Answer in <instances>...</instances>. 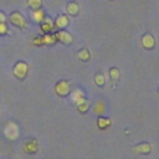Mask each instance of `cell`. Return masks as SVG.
I'll return each mask as SVG.
<instances>
[{
  "instance_id": "obj_17",
  "label": "cell",
  "mask_w": 159,
  "mask_h": 159,
  "mask_svg": "<svg viewBox=\"0 0 159 159\" xmlns=\"http://www.w3.org/2000/svg\"><path fill=\"white\" fill-rule=\"evenodd\" d=\"M42 41H43V45H53L57 42L55 35L51 32V34H43L42 36Z\"/></svg>"
},
{
  "instance_id": "obj_11",
  "label": "cell",
  "mask_w": 159,
  "mask_h": 159,
  "mask_svg": "<svg viewBox=\"0 0 159 159\" xmlns=\"http://www.w3.org/2000/svg\"><path fill=\"white\" fill-rule=\"evenodd\" d=\"M70 96H71L72 102H73L75 104H78L80 102H82V101L86 99V97H84V92H83L81 88H75L73 91H71Z\"/></svg>"
},
{
  "instance_id": "obj_16",
  "label": "cell",
  "mask_w": 159,
  "mask_h": 159,
  "mask_svg": "<svg viewBox=\"0 0 159 159\" xmlns=\"http://www.w3.org/2000/svg\"><path fill=\"white\" fill-rule=\"evenodd\" d=\"M77 57H78V60H81L83 62H87L91 58V53H89V51L87 48H82V50H80L77 52Z\"/></svg>"
},
{
  "instance_id": "obj_23",
  "label": "cell",
  "mask_w": 159,
  "mask_h": 159,
  "mask_svg": "<svg viewBox=\"0 0 159 159\" xmlns=\"http://www.w3.org/2000/svg\"><path fill=\"white\" fill-rule=\"evenodd\" d=\"M7 32L6 22H0V35H5Z\"/></svg>"
},
{
  "instance_id": "obj_8",
  "label": "cell",
  "mask_w": 159,
  "mask_h": 159,
  "mask_svg": "<svg viewBox=\"0 0 159 159\" xmlns=\"http://www.w3.org/2000/svg\"><path fill=\"white\" fill-rule=\"evenodd\" d=\"M40 27H41V31L43 34H51L55 29V25H53V20L48 16H45L43 20L40 22Z\"/></svg>"
},
{
  "instance_id": "obj_13",
  "label": "cell",
  "mask_w": 159,
  "mask_h": 159,
  "mask_svg": "<svg viewBox=\"0 0 159 159\" xmlns=\"http://www.w3.org/2000/svg\"><path fill=\"white\" fill-rule=\"evenodd\" d=\"M66 11H67L68 15L76 16V15H78V12H80V5H78L76 1H70V2H67V5H66Z\"/></svg>"
},
{
  "instance_id": "obj_1",
  "label": "cell",
  "mask_w": 159,
  "mask_h": 159,
  "mask_svg": "<svg viewBox=\"0 0 159 159\" xmlns=\"http://www.w3.org/2000/svg\"><path fill=\"white\" fill-rule=\"evenodd\" d=\"M71 82L67 80H61L55 84V92L60 97H67L71 93Z\"/></svg>"
},
{
  "instance_id": "obj_2",
  "label": "cell",
  "mask_w": 159,
  "mask_h": 159,
  "mask_svg": "<svg viewBox=\"0 0 159 159\" xmlns=\"http://www.w3.org/2000/svg\"><path fill=\"white\" fill-rule=\"evenodd\" d=\"M9 21H10L14 26H16V27H19V29H21V30H25V29L27 27V22H26V20H25L24 15H22L21 12H19V11H12V12L10 14V16H9Z\"/></svg>"
},
{
  "instance_id": "obj_3",
  "label": "cell",
  "mask_w": 159,
  "mask_h": 159,
  "mask_svg": "<svg viewBox=\"0 0 159 159\" xmlns=\"http://www.w3.org/2000/svg\"><path fill=\"white\" fill-rule=\"evenodd\" d=\"M27 72H29V65L25 61H17L12 68L14 76L19 80H24L27 76Z\"/></svg>"
},
{
  "instance_id": "obj_19",
  "label": "cell",
  "mask_w": 159,
  "mask_h": 159,
  "mask_svg": "<svg viewBox=\"0 0 159 159\" xmlns=\"http://www.w3.org/2000/svg\"><path fill=\"white\" fill-rule=\"evenodd\" d=\"M104 111H106V103H104L103 101H98V102L93 106V112H94L96 114H98V116H101Z\"/></svg>"
},
{
  "instance_id": "obj_6",
  "label": "cell",
  "mask_w": 159,
  "mask_h": 159,
  "mask_svg": "<svg viewBox=\"0 0 159 159\" xmlns=\"http://www.w3.org/2000/svg\"><path fill=\"white\" fill-rule=\"evenodd\" d=\"M140 43H142L143 48L153 50L155 47V39L150 32H145V34H143V36L140 39Z\"/></svg>"
},
{
  "instance_id": "obj_7",
  "label": "cell",
  "mask_w": 159,
  "mask_h": 159,
  "mask_svg": "<svg viewBox=\"0 0 159 159\" xmlns=\"http://www.w3.org/2000/svg\"><path fill=\"white\" fill-rule=\"evenodd\" d=\"M132 150H133L134 153H137V154L148 155V154H150V152H152V145H150L149 143H147V142H143V143H139V144L132 147Z\"/></svg>"
},
{
  "instance_id": "obj_5",
  "label": "cell",
  "mask_w": 159,
  "mask_h": 159,
  "mask_svg": "<svg viewBox=\"0 0 159 159\" xmlns=\"http://www.w3.org/2000/svg\"><path fill=\"white\" fill-rule=\"evenodd\" d=\"M53 35H55L56 40L60 41V42L63 43V45H71V43L73 42L72 35H71L68 31H66V30H57Z\"/></svg>"
},
{
  "instance_id": "obj_22",
  "label": "cell",
  "mask_w": 159,
  "mask_h": 159,
  "mask_svg": "<svg viewBox=\"0 0 159 159\" xmlns=\"http://www.w3.org/2000/svg\"><path fill=\"white\" fill-rule=\"evenodd\" d=\"M32 43L36 45V46H41L43 45V41H42V36H36L32 39Z\"/></svg>"
},
{
  "instance_id": "obj_21",
  "label": "cell",
  "mask_w": 159,
  "mask_h": 159,
  "mask_svg": "<svg viewBox=\"0 0 159 159\" xmlns=\"http://www.w3.org/2000/svg\"><path fill=\"white\" fill-rule=\"evenodd\" d=\"M27 6L31 9V10H37V9H41L42 6V0H27Z\"/></svg>"
},
{
  "instance_id": "obj_10",
  "label": "cell",
  "mask_w": 159,
  "mask_h": 159,
  "mask_svg": "<svg viewBox=\"0 0 159 159\" xmlns=\"http://www.w3.org/2000/svg\"><path fill=\"white\" fill-rule=\"evenodd\" d=\"M37 149H39V143H37V140H36L35 138H31V139L26 140L25 144H24V150H25L26 153H29V154L36 153Z\"/></svg>"
},
{
  "instance_id": "obj_14",
  "label": "cell",
  "mask_w": 159,
  "mask_h": 159,
  "mask_svg": "<svg viewBox=\"0 0 159 159\" xmlns=\"http://www.w3.org/2000/svg\"><path fill=\"white\" fill-rule=\"evenodd\" d=\"M30 16H31V20H32L34 22L40 24V22L43 20V17H45L46 15H45V11H43L42 9H37V10H32Z\"/></svg>"
},
{
  "instance_id": "obj_15",
  "label": "cell",
  "mask_w": 159,
  "mask_h": 159,
  "mask_svg": "<svg viewBox=\"0 0 159 159\" xmlns=\"http://www.w3.org/2000/svg\"><path fill=\"white\" fill-rule=\"evenodd\" d=\"M76 108H77V111H78L81 114H84V113H87L88 109H89V102H88L87 99H84V101L80 102L78 104H76Z\"/></svg>"
},
{
  "instance_id": "obj_9",
  "label": "cell",
  "mask_w": 159,
  "mask_h": 159,
  "mask_svg": "<svg viewBox=\"0 0 159 159\" xmlns=\"http://www.w3.org/2000/svg\"><path fill=\"white\" fill-rule=\"evenodd\" d=\"M68 24H70V20H68L67 15H65V14L58 15V16L55 19V21H53L55 27L58 29V30H65V29L68 26Z\"/></svg>"
},
{
  "instance_id": "obj_18",
  "label": "cell",
  "mask_w": 159,
  "mask_h": 159,
  "mask_svg": "<svg viewBox=\"0 0 159 159\" xmlns=\"http://www.w3.org/2000/svg\"><path fill=\"white\" fill-rule=\"evenodd\" d=\"M108 73H109V78L113 82H117L119 80V77H120V72H119V70L117 67H111L108 70Z\"/></svg>"
},
{
  "instance_id": "obj_12",
  "label": "cell",
  "mask_w": 159,
  "mask_h": 159,
  "mask_svg": "<svg viewBox=\"0 0 159 159\" xmlns=\"http://www.w3.org/2000/svg\"><path fill=\"white\" fill-rule=\"evenodd\" d=\"M96 124H97V128H98V129H101V130H106L107 128H109V127L112 125V120H111L109 118H107V117L98 116Z\"/></svg>"
},
{
  "instance_id": "obj_24",
  "label": "cell",
  "mask_w": 159,
  "mask_h": 159,
  "mask_svg": "<svg viewBox=\"0 0 159 159\" xmlns=\"http://www.w3.org/2000/svg\"><path fill=\"white\" fill-rule=\"evenodd\" d=\"M7 21V16L5 15L4 11H0V22H6Z\"/></svg>"
},
{
  "instance_id": "obj_25",
  "label": "cell",
  "mask_w": 159,
  "mask_h": 159,
  "mask_svg": "<svg viewBox=\"0 0 159 159\" xmlns=\"http://www.w3.org/2000/svg\"><path fill=\"white\" fill-rule=\"evenodd\" d=\"M158 96H159V89H158Z\"/></svg>"
},
{
  "instance_id": "obj_4",
  "label": "cell",
  "mask_w": 159,
  "mask_h": 159,
  "mask_svg": "<svg viewBox=\"0 0 159 159\" xmlns=\"http://www.w3.org/2000/svg\"><path fill=\"white\" fill-rule=\"evenodd\" d=\"M4 135H5L9 140H15V139H17L19 135H20V129H19L17 124L14 123V122H9V123L5 125V128H4Z\"/></svg>"
},
{
  "instance_id": "obj_20",
  "label": "cell",
  "mask_w": 159,
  "mask_h": 159,
  "mask_svg": "<svg viewBox=\"0 0 159 159\" xmlns=\"http://www.w3.org/2000/svg\"><path fill=\"white\" fill-rule=\"evenodd\" d=\"M94 83L98 87H103L106 84V78H104L103 72H97L96 73V76H94Z\"/></svg>"
}]
</instances>
